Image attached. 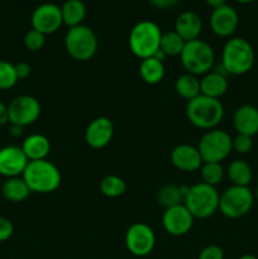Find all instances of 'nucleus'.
<instances>
[{
  "label": "nucleus",
  "mask_w": 258,
  "mask_h": 259,
  "mask_svg": "<svg viewBox=\"0 0 258 259\" xmlns=\"http://www.w3.org/2000/svg\"><path fill=\"white\" fill-rule=\"evenodd\" d=\"M175 90L182 99L190 101L201 94L200 80L197 78V76L191 75V73H184L177 77L176 82H175Z\"/></svg>",
  "instance_id": "nucleus-27"
},
{
  "label": "nucleus",
  "mask_w": 258,
  "mask_h": 259,
  "mask_svg": "<svg viewBox=\"0 0 258 259\" xmlns=\"http://www.w3.org/2000/svg\"><path fill=\"white\" fill-rule=\"evenodd\" d=\"M220 195L217 187L199 182L187 187L184 205L196 219H206L219 210Z\"/></svg>",
  "instance_id": "nucleus-5"
},
{
  "label": "nucleus",
  "mask_w": 258,
  "mask_h": 259,
  "mask_svg": "<svg viewBox=\"0 0 258 259\" xmlns=\"http://www.w3.org/2000/svg\"><path fill=\"white\" fill-rule=\"evenodd\" d=\"M197 149L204 162H222L233 151V138L225 131L211 129L201 137Z\"/></svg>",
  "instance_id": "nucleus-9"
},
{
  "label": "nucleus",
  "mask_w": 258,
  "mask_h": 259,
  "mask_svg": "<svg viewBox=\"0 0 258 259\" xmlns=\"http://www.w3.org/2000/svg\"><path fill=\"white\" fill-rule=\"evenodd\" d=\"M180 60L187 73L204 76L205 73L210 72L214 66V50L209 43L197 38L185 43L184 50L180 55Z\"/></svg>",
  "instance_id": "nucleus-6"
},
{
  "label": "nucleus",
  "mask_w": 258,
  "mask_h": 259,
  "mask_svg": "<svg viewBox=\"0 0 258 259\" xmlns=\"http://www.w3.org/2000/svg\"><path fill=\"white\" fill-rule=\"evenodd\" d=\"M100 191L106 197H119L126 191V184L121 177L116 175H109L100 181Z\"/></svg>",
  "instance_id": "nucleus-28"
},
{
  "label": "nucleus",
  "mask_w": 258,
  "mask_h": 259,
  "mask_svg": "<svg viewBox=\"0 0 258 259\" xmlns=\"http://www.w3.org/2000/svg\"><path fill=\"white\" fill-rule=\"evenodd\" d=\"M254 195L248 186H230L220 195L219 211L229 219H239L252 210Z\"/></svg>",
  "instance_id": "nucleus-8"
},
{
  "label": "nucleus",
  "mask_w": 258,
  "mask_h": 259,
  "mask_svg": "<svg viewBox=\"0 0 258 259\" xmlns=\"http://www.w3.org/2000/svg\"><path fill=\"white\" fill-rule=\"evenodd\" d=\"M239 17L237 10L230 5H223L212 10L210 15V28L219 37H230L237 30Z\"/></svg>",
  "instance_id": "nucleus-15"
},
{
  "label": "nucleus",
  "mask_w": 258,
  "mask_h": 259,
  "mask_svg": "<svg viewBox=\"0 0 258 259\" xmlns=\"http://www.w3.org/2000/svg\"><path fill=\"white\" fill-rule=\"evenodd\" d=\"M139 75L142 80L149 85L159 83L164 77V65L156 57H149L142 60L139 65Z\"/></svg>",
  "instance_id": "nucleus-24"
},
{
  "label": "nucleus",
  "mask_w": 258,
  "mask_h": 259,
  "mask_svg": "<svg viewBox=\"0 0 258 259\" xmlns=\"http://www.w3.org/2000/svg\"><path fill=\"white\" fill-rule=\"evenodd\" d=\"M14 233V225L8 218L0 217V243L7 242Z\"/></svg>",
  "instance_id": "nucleus-34"
},
{
  "label": "nucleus",
  "mask_w": 258,
  "mask_h": 259,
  "mask_svg": "<svg viewBox=\"0 0 258 259\" xmlns=\"http://www.w3.org/2000/svg\"><path fill=\"white\" fill-rule=\"evenodd\" d=\"M253 139L252 137L238 134L235 138H233V149L239 154H247L252 151Z\"/></svg>",
  "instance_id": "nucleus-33"
},
{
  "label": "nucleus",
  "mask_w": 258,
  "mask_h": 259,
  "mask_svg": "<svg viewBox=\"0 0 258 259\" xmlns=\"http://www.w3.org/2000/svg\"><path fill=\"white\" fill-rule=\"evenodd\" d=\"M187 191V187L176 186V185H166L161 187L157 194V201L164 209L176 206V205L184 204L185 194Z\"/></svg>",
  "instance_id": "nucleus-26"
},
{
  "label": "nucleus",
  "mask_w": 258,
  "mask_h": 259,
  "mask_svg": "<svg viewBox=\"0 0 258 259\" xmlns=\"http://www.w3.org/2000/svg\"><path fill=\"white\" fill-rule=\"evenodd\" d=\"M194 219L191 212L187 210L184 204L164 209L162 217V225L163 229L174 237H182L191 230L194 225Z\"/></svg>",
  "instance_id": "nucleus-13"
},
{
  "label": "nucleus",
  "mask_w": 258,
  "mask_h": 259,
  "mask_svg": "<svg viewBox=\"0 0 258 259\" xmlns=\"http://www.w3.org/2000/svg\"><path fill=\"white\" fill-rule=\"evenodd\" d=\"M63 24L68 28L82 24L86 17V5L82 0H66L61 7Z\"/></svg>",
  "instance_id": "nucleus-23"
},
{
  "label": "nucleus",
  "mask_w": 258,
  "mask_h": 259,
  "mask_svg": "<svg viewBox=\"0 0 258 259\" xmlns=\"http://www.w3.org/2000/svg\"><path fill=\"white\" fill-rule=\"evenodd\" d=\"M114 136V125L106 116H98L89 123L85 131V141L91 148L100 149L110 143Z\"/></svg>",
  "instance_id": "nucleus-16"
},
{
  "label": "nucleus",
  "mask_w": 258,
  "mask_h": 259,
  "mask_svg": "<svg viewBox=\"0 0 258 259\" xmlns=\"http://www.w3.org/2000/svg\"><path fill=\"white\" fill-rule=\"evenodd\" d=\"M28 162L29 159L22 147L5 146L0 148V175L7 179L22 176Z\"/></svg>",
  "instance_id": "nucleus-14"
},
{
  "label": "nucleus",
  "mask_w": 258,
  "mask_h": 259,
  "mask_svg": "<svg viewBox=\"0 0 258 259\" xmlns=\"http://www.w3.org/2000/svg\"><path fill=\"white\" fill-rule=\"evenodd\" d=\"M149 2H151V4L154 8H158V9H168V8L175 7L179 0H149Z\"/></svg>",
  "instance_id": "nucleus-37"
},
{
  "label": "nucleus",
  "mask_w": 258,
  "mask_h": 259,
  "mask_svg": "<svg viewBox=\"0 0 258 259\" xmlns=\"http://www.w3.org/2000/svg\"><path fill=\"white\" fill-rule=\"evenodd\" d=\"M15 72H17L18 80H25L29 77L30 72H32V67L29 63L27 62H19L15 65Z\"/></svg>",
  "instance_id": "nucleus-36"
},
{
  "label": "nucleus",
  "mask_w": 258,
  "mask_h": 259,
  "mask_svg": "<svg viewBox=\"0 0 258 259\" xmlns=\"http://www.w3.org/2000/svg\"><path fill=\"white\" fill-rule=\"evenodd\" d=\"M9 123V113H8V105H5L2 100H0V126L5 125Z\"/></svg>",
  "instance_id": "nucleus-38"
},
{
  "label": "nucleus",
  "mask_w": 258,
  "mask_h": 259,
  "mask_svg": "<svg viewBox=\"0 0 258 259\" xmlns=\"http://www.w3.org/2000/svg\"><path fill=\"white\" fill-rule=\"evenodd\" d=\"M185 43L186 42L175 30H171V32L162 33L159 50L166 53L167 57L168 56H180L184 50Z\"/></svg>",
  "instance_id": "nucleus-29"
},
{
  "label": "nucleus",
  "mask_w": 258,
  "mask_h": 259,
  "mask_svg": "<svg viewBox=\"0 0 258 259\" xmlns=\"http://www.w3.org/2000/svg\"><path fill=\"white\" fill-rule=\"evenodd\" d=\"M238 259H258V258L254 257V255H252V254H244V255H242V257H239Z\"/></svg>",
  "instance_id": "nucleus-41"
},
{
  "label": "nucleus",
  "mask_w": 258,
  "mask_h": 259,
  "mask_svg": "<svg viewBox=\"0 0 258 259\" xmlns=\"http://www.w3.org/2000/svg\"><path fill=\"white\" fill-rule=\"evenodd\" d=\"M22 149L29 161L46 159L51 152V142L43 134H30L23 141Z\"/></svg>",
  "instance_id": "nucleus-21"
},
{
  "label": "nucleus",
  "mask_w": 258,
  "mask_h": 259,
  "mask_svg": "<svg viewBox=\"0 0 258 259\" xmlns=\"http://www.w3.org/2000/svg\"><path fill=\"white\" fill-rule=\"evenodd\" d=\"M233 124L238 134L253 138L258 134V109L249 104L239 106L233 116Z\"/></svg>",
  "instance_id": "nucleus-18"
},
{
  "label": "nucleus",
  "mask_w": 258,
  "mask_h": 259,
  "mask_svg": "<svg viewBox=\"0 0 258 259\" xmlns=\"http://www.w3.org/2000/svg\"><path fill=\"white\" fill-rule=\"evenodd\" d=\"M255 199H257V202H258V186H257V191H255Z\"/></svg>",
  "instance_id": "nucleus-43"
},
{
  "label": "nucleus",
  "mask_w": 258,
  "mask_h": 259,
  "mask_svg": "<svg viewBox=\"0 0 258 259\" xmlns=\"http://www.w3.org/2000/svg\"><path fill=\"white\" fill-rule=\"evenodd\" d=\"M186 115L190 123L199 129H215L224 118V106L219 99L209 98L202 94L187 103Z\"/></svg>",
  "instance_id": "nucleus-2"
},
{
  "label": "nucleus",
  "mask_w": 258,
  "mask_h": 259,
  "mask_svg": "<svg viewBox=\"0 0 258 259\" xmlns=\"http://www.w3.org/2000/svg\"><path fill=\"white\" fill-rule=\"evenodd\" d=\"M9 123L22 128L35 123L40 115V104L34 96L20 95L8 105Z\"/></svg>",
  "instance_id": "nucleus-11"
},
{
  "label": "nucleus",
  "mask_w": 258,
  "mask_h": 259,
  "mask_svg": "<svg viewBox=\"0 0 258 259\" xmlns=\"http://www.w3.org/2000/svg\"><path fill=\"white\" fill-rule=\"evenodd\" d=\"M22 133H23L22 126L12 124V126H10V134H12L13 137H19V136H22Z\"/></svg>",
  "instance_id": "nucleus-40"
},
{
  "label": "nucleus",
  "mask_w": 258,
  "mask_h": 259,
  "mask_svg": "<svg viewBox=\"0 0 258 259\" xmlns=\"http://www.w3.org/2000/svg\"><path fill=\"white\" fill-rule=\"evenodd\" d=\"M23 42H24L25 48L28 51H30V52H38V51H40L45 47L46 35L32 28V29L25 33Z\"/></svg>",
  "instance_id": "nucleus-32"
},
{
  "label": "nucleus",
  "mask_w": 258,
  "mask_h": 259,
  "mask_svg": "<svg viewBox=\"0 0 258 259\" xmlns=\"http://www.w3.org/2000/svg\"><path fill=\"white\" fill-rule=\"evenodd\" d=\"M169 158L172 164L182 172H195L204 163L199 149L190 144H180L175 147Z\"/></svg>",
  "instance_id": "nucleus-17"
},
{
  "label": "nucleus",
  "mask_w": 258,
  "mask_h": 259,
  "mask_svg": "<svg viewBox=\"0 0 258 259\" xmlns=\"http://www.w3.org/2000/svg\"><path fill=\"white\" fill-rule=\"evenodd\" d=\"M254 58V50L247 39L240 37L230 38L223 48L222 68L229 75H244L252 70Z\"/></svg>",
  "instance_id": "nucleus-3"
},
{
  "label": "nucleus",
  "mask_w": 258,
  "mask_h": 259,
  "mask_svg": "<svg viewBox=\"0 0 258 259\" xmlns=\"http://www.w3.org/2000/svg\"><path fill=\"white\" fill-rule=\"evenodd\" d=\"M30 192L51 194L60 187L62 177L56 164L47 159L29 161L22 175Z\"/></svg>",
  "instance_id": "nucleus-1"
},
{
  "label": "nucleus",
  "mask_w": 258,
  "mask_h": 259,
  "mask_svg": "<svg viewBox=\"0 0 258 259\" xmlns=\"http://www.w3.org/2000/svg\"><path fill=\"white\" fill-rule=\"evenodd\" d=\"M200 174H201V182L215 187L222 182L224 177V168L220 162H204L200 167Z\"/></svg>",
  "instance_id": "nucleus-30"
},
{
  "label": "nucleus",
  "mask_w": 258,
  "mask_h": 259,
  "mask_svg": "<svg viewBox=\"0 0 258 259\" xmlns=\"http://www.w3.org/2000/svg\"><path fill=\"white\" fill-rule=\"evenodd\" d=\"M15 65L8 61H0V90H9L18 82Z\"/></svg>",
  "instance_id": "nucleus-31"
},
{
  "label": "nucleus",
  "mask_w": 258,
  "mask_h": 259,
  "mask_svg": "<svg viewBox=\"0 0 258 259\" xmlns=\"http://www.w3.org/2000/svg\"><path fill=\"white\" fill-rule=\"evenodd\" d=\"M99 40L95 32L88 25H76L68 28L65 35V48L76 61H89L96 55Z\"/></svg>",
  "instance_id": "nucleus-7"
},
{
  "label": "nucleus",
  "mask_w": 258,
  "mask_h": 259,
  "mask_svg": "<svg viewBox=\"0 0 258 259\" xmlns=\"http://www.w3.org/2000/svg\"><path fill=\"white\" fill-rule=\"evenodd\" d=\"M202 30V22L199 14L191 10L181 13L175 22V32L185 40L197 39Z\"/></svg>",
  "instance_id": "nucleus-19"
},
{
  "label": "nucleus",
  "mask_w": 258,
  "mask_h": 259,
  "mask_svg": "<svg viewBox=\"0 0 258 259\" xmlns=\"http://www.w3.org/2000/svg\"><path fill=\"white\" fill-rule=\"evenodd\" d=\"M30 190L23 177L7 179L2 186V195L9 202H23L29 196Z\"/></svg>",
  "instance_id": "nucleus-22"
},
{
  "label": "nucleus",
  "mask_w": 258,
  "mask_h": 259,
  "mask_svg": "<svg viewBox=\"0 0 258 259\" xmlns=\"http://www.w3.org/2000/svg\"><path fill=\"white\" fill-rule=\"evenodd\" d=\"M228 177L234 186H248L252 181L253 172L249 163L243 159H235L228 167Z\"/></svg>",
  "instance_id": "nucleus-25"
},
{
  "label": "nucleus",
  "mask_w": 258,
  "mask_h": 259,
  "mask_svg": "<svg viewBox=\"0 0 258 259\" xmlns=\"http://www.w3.org/2000/svg\"><path fill=\"white\" fill-rule=\"evenodd\" d=\"M237 2L240 3V4H250V3H254L257 0H237Z\"/></svg>",
  "instance_id": "nucleus-42"
},
{
  "label": "nucleus",
  "mask_w": 258,
  "mask_h": 259,
  "mask_svg": "<svg viewBox=\"0 0 258 259\" xmlns=\"http://www.w3.org/2000/svg\"><path fill=\"white\" fill-rule=\"evenodd\" d=\"M199 259H224V252L218 245H207L200 252Z\"/></svg>",
  "instance_id": "nucleus-35"
},
{
  "label": "nucleus",
  "mask_w": 258,
  "mask_h": 259,
  "mask_svg": "<svg viewBox=\"0 0 258 259\" xmlns=\"http://www.w3.org/2000/svg\"><path fill=\"white\" fill-rule=\"evenodd\" d=\"M33 29L43 33L45 35L53 34L63 24L61 8L53 3H43L38 5L30 18Z\"/></svg>",
  "instance_id": "nucleus-12"
},
{
  "label": "nucleus",
  "mask_w": 258,
  "mask_h": 259,
  "mask_svg": "<svg viewBox=\"0 0 258 259\" xmlns=\"http://www.w3.org/2000/svg\"><path fill=\"white\" fill-rule=\"evenodd\" d=\"M124 242L129 253L136 257H146L154 249L156 234L148 224L136 223L128 228Z\"/></svg>",
  "instance_id": "nucleus-10"
},
{
  "label": "nucleus",
  "mask_w": 258,
  "mask_h": 259,
  "mask_svg": "<svg viewBox=\"0 0 258 259\" xmlns=\"http://www.w3.org/2000/svg\"><path fill=\"white\" fill-rule=\"evenodd\" d=\"M229 88V82L224 71H210L200 80V90L205 96L220 99Z\"/></svg>",
  "instance_id": "nucleus-20"
},
{
  "label": "nucleus",
  "mask_w": 258,
  "mask_h": 259,
  "mask_svg": "<svg viewBox=\"0 0 258 259\" xmlns=\"http://www.w3.org/2000/svg\"><path fill=\"white\" fill-rule=\"evenodd\" d=\"M205 2H206V4L209 7L212 8V10L227 4V0H205Z\"/></svg>",
  "instance_id": "nucleus-39"
},
{
  "label": "nucleus",
  "mask_w": 258,
  "mask_h": 259,
  "mask_svg": "<svg viewBox=\"0 0 258 259\" xmlns=\"http://www.w3.org/2000/svg\"><path fill=\"white\" fill-rule=\"evenodd\" d=\"M161 28L152 20H141L132 28L128 45L136 57L141 60L153 57L161 45Z\"/></svg>",
  "instance_id": "nucleus-4"
}]
</instances>
